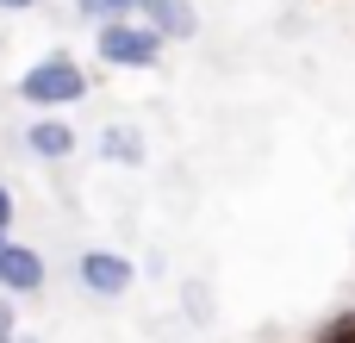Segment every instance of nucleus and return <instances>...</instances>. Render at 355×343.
<instances>
[{
	"instance_id": "f257e3e1",
	"label": "nucleus",
	"mask_w": 355,
	"mask_h": 343,
	"mask_svg": "<svg viewBox=\"0 0 355 343\" xmlns=\"http://www.w3.org/2000/svg\"><path fill=\"white\" fill-rule=\"evenodd\" d=\"M19 100H25L31 112H69V106H81V100H87V69H81V56H69V50L31 56L25 75H19Z\"/></svg>"
},
{
	"instance_id": "1a4fd4ad",
	"label": "nucleus",
	"mask_w": 355,
	"mask_h": 343,
	"mask_svg": "<svg viewBox=\"0 0 355 343\" xmlns=\"http://www.w3.org/2000/svg\"><path fill=\"white\" fill-rule=\"evenodd\" d=\"M181 312H187L193 325H212V287H206V281H187V287H181Z\"/></svg>"
},
{
	"instance_id": "0eeeda50",
	"label": "nucleus",
	"mask_w": 355,
	"mask_h": 343,
	"mask_svg": "<svg viewBox=\"0 0 355 343\" xmlns=\"http://www.w3.org/2000/svg\"><path fill=\"white\" fill-rule=\"evenodd\" d=\"M94 156H100V162H112V169H144V162H150V137H144V125L112 119V125H100Z\"/></svg>"
},
{
	"instance_id": "2eb2a0df",
	"label": "nucleus",
	"mask_w": 355,
	"mask_h": 343,
	"mask_svg": "<svg viewBox=\"0 0 355 343\" xmlns=\"http://www.w3.org/2000/svg\"><path fill=\"white\" fill-rule=\"evenodd\" d=\"M0 306H6V300H0Z\"/></svg>"
},
{
	"instance_id": "6e6552de",
	"label": "nucleus",
	"mask_w": 355,
	"mask_h": 343,
	"mask_svg": "<svg viewBox=\"0 0 355 343\" xmlns=\"http://www.w3.org/2000/svg\"><path fill=\"white\" fill-rule=\"evenodd\" d=\"M312 343H355V306H337V312L312 331Z\"/></svg>"
},
{
	"instance_id": "4468645a",
	"label": "nucleus",
	"mask_w": 355,
	"mask_h": 343,
	"mask_svg": "<svg viewBox=\"0 0 355 343\" xmlns=\"http://www.w3.org/2000/svg\"><path fill=\"white\" fill-rule=\"evenodd\" d=\"M6 244H12V231H0V256H6Z\"/></svg>"
},
{
	"instance_id": "423d86ee",
	"label": "nucleus",
	"mask_w": 355,
	"mask_h": 343,
	"mask_svg": "<svg viewBox=\"0 0 355 343\" xmlns=\"http://www.w3.org/2000/svg\"><path fill=\"white\" fill-rule=\"evenodd\" d=\"M44 281H50V262H44V250H31V244H6V256H0V294H12V300H25V294H44Z\"/></svg>"
},
{
	"instance_id": "20e7f679",
	"label": "nucleus",
	"mask_w": 355,
	"mask_h": 343,
	"mask_svg": "<svg viewBox=\"0 0 355 343\" xmlns=\"http://www.w3.org/2000/svg\"><path fill=\"white\" fill-rule=\"evenodd\" d=\"M131 19L162 31V44H193L200 37V6L193 0H131Z\"/></svg>"
},
{
	"instance_id": "9d476101",
	"label": "nucleus",
	"mask_w": 355,
	"mask_h": 343,
	"mask_svg": "<svg viewBox=\"0 0 355 343\" xmlns=\"http://www.w3.org/2000/svg\"><path fill=\"white\" fill-rule=\"evenodd\" d=\"M75 12L87 25H106V19H131V0H75Z\"/></svg>"
},
{
	"instance_id": "f8f14e48",
	"label": "nucleus",
	"mask_w": 355,
	"mask_h": 343,
	"mask_svg": "<svg viewBox=\"0 0 355 343\" xmlns=\"http://www.w3.org/2000/svg\"><path fill=\"white\" fill-rule=\"evenodd\" d=\"M0 343H19V312H12V300L0 306Z\"/></svg>"
},
{
	"instance_id": "7ed1b4c3",
	"label": "nucleus",
	"mask_w": 355,
	"mask_h": 343,
	"mask_svg": "<svg viewBox=\"0 0 355 343\" xmlns=\"http://www.w3.org/2000/svg\"><path fill=\"white\" fill-rule=\"evenodd\" d=\"M75 281H81L94 300H125V294H131V281H137V262H131L125 250L87 244V250L75 256Z\"/></svg>"
},
{
	"instance_id": "f03ea898",
	"label": "nucleus",
	"mask_w": 355,
	"mask_h": 343,
	"mask_svg": "<svg viewBox=\"0 0 355 343\" xmlns=\"http://www.w3.org/2000/svg\"><path fill=\"white\" fill-rule=\"evenodd\" d=\"M162 50H168L162 31H150L144 19H106V25H94V56L106 69H156Z\"/></svg>"
},
{
	"instance_id": "9b49d317",
	"label": "nucleus",
	"mask_w": 355,
	"mask_h": 343,
	"mask_svg": "<svg viewBox=\"0 0 355 343\" xmlns=\"http://www.w3.org/2000/svg\"><path fill=\"white\" fill-rule=\"evenodd\" d=\"M12 219H19V200H12V187L0 181V231H12Z\"/></svg>"
},
{
	"instance_id": "39448f33",
	"label": "nucleus",
	"mask_w": 355,
	"mask_h": 343,
	"mask_svg": "<svg viewBox=\"0 0 355 343\" xmlns=\"http://www.w3.org/2000/svg\"><path fill=\"white\" fill-rule=\"evenodd\" d=\"M19 144H25V156H31V162H69L81 137H75V125H69L62 112H31V125H25V137H19Z\"/></svg>"
},
{
	"instance_id": "ddd939ff",
	"label": "nucleus",
	"mask_w": 355,
	"mask_h": 343,
	"mask_svg": "<svg viewBox=\"0 0 355 343\" xmlns=\"http://www.w3.org/2000/svg\"><path fill=\"white\" fill-rule=\"evenodd\" d=\"M37 0H0V12H31Z\"/></svg>"
}]
</instances>
